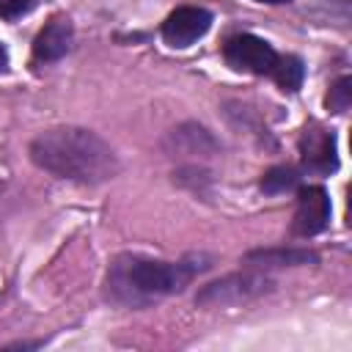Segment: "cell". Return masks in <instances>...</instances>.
<instances>
[{
	"label": "cell",
	"mask_w": 352,
	"mask_h": 352,
	"mask_svg": "<svg viewBox=\"0 0 352 352\" xmlns=\"http://www.w3.org/2000/svg\"><path fill=\"white\" fill-rule=\"evenodd\" d=\"M30 160L47 173L80 184H102L118 173L113 148L91 129L55 126L30 143Z\"/></svg>",
	"instance_id": "1"
},
{
	"label": "cell",
	"mask_w": 352,
	"mask_h": 352,
	"mask_svg": "<svg viewBox=\"0 0 352 352\" xmlns=\"http://www.w3.org/2000/svg\"><path fill=\"white\" fill-rule=\"evenodd\" d=\"M190 261H154V258H118L107 275V286L118 302L143 305L162 294L184 289V283L198 272Z\"/></svg>",
	"instance_id": "2"
},
{
	"label": "cell",
	"mask_w": 352,
	"mask_h": 352,
	"mask_svg": "<svg viewBox=\"0 0 352 352\" xmlns=\"http://www.w3.org/2000/svg\"><path fill=\"white\" fill-rule=\"evenodd\" d=\"M223 55H226V63L236 72H250V74H270L278 55L275 50L253 36V33H239V36H231L223 47Z\"/></svg>",
	"instance_id": "3"
},
{
	"label": "cell",
	"mask_w": 352,
	"mask_h": 352,
	"mask_svg": "<svg viewBox=\"0 0 352 352\" xmlns=\"http://www.w3.org/2000/svg\"><path fill=\"white\" fill-rule=\"evenodd\" d=\"M209 25H212V14L206 8L182 6L162 22V38H165V44L182 50V47H190L192 41H198L209 30Z\"/></svg>",
	"instance_id": "4"
},
{
	"label": "cell",
	"mask_w": 352,
	"mask_h": 352,
	"mask_svg": "<svg viewBox=\"0 0 352 352\" xmlns=\"http://www.w3.org/2000/svg\"><path fill=\"white\" fill-rule=\"evenodd\" d=\"M267 289H270L267 278H258V275H228V278H223L217 283H209L198 294V302L201 305H228V302H239V300L256 297V294H261Z\"/></svg>",
	"instance_id": "5"
},
{
	"label": "cell",
	"mask_w": 352,
	"mask_h": 352,
	"mask_svg": "<svg viewBox=\"0 0 352 352\" xmlns=\"http://www.w3.org/2000/svg\"><path fill=\"white\" fill-rule=\"evenodd\" d=\"M330 220V198L324 187H302L297 195V209H294V234L300 236H314L319 234Z\"/></svg>",
	"instance_id": "6"
},
{
	"label": "cell",
	"mask_w": 352,
	"mask_h": 352,
	"mask_svg": "<svg viewBox=\"0 0 352 352\" xmlns=\"http://www.w3.org/2000/svg\"><path fill=\"white\" fill-rule=\"evenodd\" d=\"M300 151L302 162L314 173H330L338 168V154H336V138L322 129V126H308L300 138Z\"/></svg>",
	"instance_id": "7"
},
{
	"label": "cell",
	"mask_w": 352,
	"mask_h": 352,
	"mask_svg": "<svg viewBox=\"0 0 352 352\" xmlns=\"http://www.w3.org/2000/svg\"><path fill=\"white\" fill-rule=\"evenodd\" d=\"M69 47H72V22L63 16H55L38 30L33 41V55L38 60H58L69 52Z\"/></svg>",
	"instance_id": "8"
},
{
	"label": "cell",
	"mask_w": 352,
	"mask_h": 352,
	"mask_svg": "<svg viewBox=\"0 0 352 352\" xmlns=\"http://www.w3.org/2000/svg\"><path fill=\"white\" fill-rule=\"evenodd\" d=\"M248 261L264 264V267H283V264L292 267V264L316 261V256L308 250H294V248H289V250H253V253H248Z\"/></svg>",
	"instance_id": "9"
},
{
	"label": "cell",
	"mask_w": 352,
	"mask_h": 352,
	"mask_svg": "<svg viewBox=\"0 0 352 352\" xmlns=\"http://www.w3.org/2000/svg\"><path fill=\"white\" fill-rule=\"evenodd\" d=\"M270 74L275 77V82H278L283 91H297L300 82H302V77H305V69H302V60H300V58L286 55V58H278V60H275V66H272Z\"/></svg>",
	"instance_id": "10"
},
{
	"label": "cell",
	"mask_w": 352,
	"mask_h": 352,
	"mask_svg": "<svg viewBox=\"0 0 352 352\" xmlns=\"http://www.w3.org/2000/svg\"><path fill=\"white\" fill-rule=\"evenodd\" d=\"M292 187H297V170H292V168H286V165L270 168V170L264 173V179H261V190L270 192V195L286 192V190H292Z\"/></svg>",
	"instance_id": "11"
},
{
	"label": "cell",
	"mask_w": 352,
	"mask_h": 352,
	"mask_svg": "<svg viewBox=\"0 0 352 352\" xmlns=\"http://www.w3.org/2000/svg\"><path fill=\"white\" fill-rule=\"evenodd\" d=\"M349 102H352V80H349V77H341V80L330 88V94H327V107H330L333 113H344V110L349 107Z\"/></svg>",
	"instance_id": "12"
},
{
	"label": "cell",
	"mask_w": 352,
	"mask_h": 352,
	"mask_svg": "<svg viewBox=\"0 0 352 352\" xmlns=\"http://www.w3.org/2000/svg\"><path fill=\"white\" fill-rule=\"evenodd\" d=\"M36 0H0V19H16L33 8Z\"/></svg>",
	"instance_id": "13"
},
{
	"label": "cell",
	"mask_w": 352,
	"mask_h": 352,
	"mask_svg": "<svg viewBox=\"0 0 352 352\" xmlns=\"http://www.w3.org/2000/svg\"><path fill=\"white\" fill-rule=\"evenodd\" d=\"M6 63H8V55H6V47L0 44V72L6 69Z\"/></svg>",
	"instance_id": "14"
},
{
	"label": "cell",
	"mask_w": 352,
	"mask_h": 352,
	"mask_svg": "<svg viewBox=\"0 0 352 352\" xmlns=\"http://www.w3.org/2000/svg\"><path fill=\"white\" fill-rule=\"evenodd\" d=\"M258 3H289V0H258Z\"/></svg>",
	"instance_id": "15"
}]
</instances>
